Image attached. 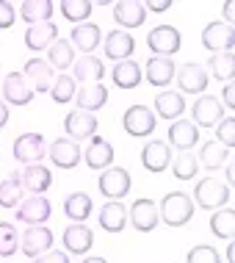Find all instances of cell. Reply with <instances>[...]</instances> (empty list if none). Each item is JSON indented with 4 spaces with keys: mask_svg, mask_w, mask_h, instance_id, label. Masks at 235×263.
<instances>
[{
    "mask_svg": "<svg viewBox=\"0 0 235 263\" xmlns=\"http://www.w3.org/2000/svg\"><path fill=\"white\" fill-rule=\"evenodd\" d=\"M194 200L186 191H169L158 202V219L169 227H186L194 219Z\"/></svg>",
    "mask_w": 235,
    "mask_h": 263,
    "instance_id": "obj_1",
    "label": "cell"
},
{
    "mask_svg": "<svg viewBox=\"0 0 235 263\" xmlns=\"http://www.w3.org/2000/svg\"><path fill=\"white\" fill-rule=\"evenodd\" d=\"M230 202V186H224L222 180L216 177H205V180L197 183L194 189V205L205 211H216V208H224Z\"/></svg>",
    "mask_w": 235,
    "mask_h": 263,
    "instance_id": "obj_2",
    "label": "cell"
},
{
    "mask_svg": "<svg viewBox=\"0 0 235 263\" xmlns=\"http://www.w3.org/2000/svg\"><path fill=\"white\" fill-rule=\"evenodd\" d=\"M133 180H130V172L122 166H108L103 175L97 177V189L103 197H108L113 202H122V197H127Z\"/></svg>",
    "mask_w": 235,
    "mask_h": 263,
    "instance_id": "obj_3",
    "label": "cell"
},
{
    "mask_svg": "<svg viewBox=\"0 0 235 263\" xmlns=\"http://www.w3.org/2000/svg\"><path fill=\"white\" fill-rule=\"evenodd\" d=\"M155 122H158V117H155L147 105H141V103L139 105H130V108L125 111V117H122V127L127 130V136H133V139L152 136Z\"/></svg>",
    "mask_w": 235,
    "mask_h": 263,
    "instance_id": "obj_4",
    "label": "cell"
},
{
    "mask_svg": "<svg viewBox=\"0 0 235 263\" xmlns=\"http://www.w3.org/2000/svg\"><path fill=\"white\" fill-rule=\"evenodd\" d=\"M50 216H53V205H50V200L42 197V194L23 197V202L17 205V222H23L28 227L45 224Z\"/></svg>",
    "mask_w": 235,
    "mask_h": 263,
    "instance_id": "obj_5",
    "label": "cell"
},
{
    "mask_svg": "<svg viewBox=\"0 0 235 263\" xmlns=\"http://www.w3.org/2000/svg\"><path fill=\"white\" fill-rule=\"evenodd\" d=\"M147 45L155 55H163V59H172V55L180 50L183 36L174 25H158L147 33Z\"/></svg>",
    "mask_w": 235,
    "mask_h": 263,
    "instance_id": "obj_6",
    "label": "cell"
},
{
    "mask_svg": "<svg viewBox=\"0 0 235 263\" xmlns=\"http://www.w3.org/2000/svg\"><path fill=\"white\" fill-rule=\"evenodd\" d=\"M11 155L19 163H25V166H28V163H39L47 155L45 136H42V133H23V136H17V139H14Z\"/></svg>",
    "mask_w": 235,
    "mask_h": 263,
    "instance_id": "obj_7",
    "label": "cell"
},
{
    "mask_svg": "<svg viewBox=\"0 0 235 263\" xmlns=\"http://www.w3.org/2000/svg\"><path fill=\"white\" fill-rule=\"evenodd\" d=\"M127 222L136 227L139 233H152L155 227H158V202L147 200V197H141L127 208Z\"/></svg>",
    "mask_w": 235,
    "mask_h": 263,
    "instance_id": "obj_8",
    "label": "cell"
},
{
    "mask_svg": "<svg viewBox=\"0 0 235 263\" xmlns=\"http://www.w3.org/2000/svg\"><path fill=\"white\" fill-rule=\"evenodd\" d=\"M232 45H235L232 25H227V23L205 25V31H202V47L205 50H210V53H232Z\"/></svg>",
    "mask_w": 235,
    "mask_h": 263,
    "instance_id": "obj_9",
    "label": "cell"
},
{
    "mask_svg": "<svg viewBox=\"0 0 235 263\" xmlns=\"http://www.w3.org/2000/svg\"><path fill=\"white\" fill-rule=\"evenodd\" d=\"M174 78H177V86H180V95L183 91H186V95H202V91L208 89V69L197 61L183 64L174 72Z\"/></svg>",
    "mask_w": 235,
    "mask_h": 263,
    "instance_id": "obj_10",
    "label": "cell"
},
{
    "mask_svg": "<svg viewBox=\"0 0 235 263\" xmlns=\"http://www.w3.org/2000/svg\"><path fill=\"white\" fill-rule=\"evenodd\" d=\"M19 250L28 258H39L42 252L53 250V230L47 224H36V227H28L25 236H19Z\"/></svg>",
    "mask_w": 235,
    "mask_h": 263,
    "instance_id": "obj_11",
    "label": "cell"
},
{
    "mask_svg": "<svg viewBox=\"0 0 235 263\" xmlns=\"http://www.w3.org/2000/svg\"><path fill=\"white\" fill-rule=\"evenodd\" d=\"M23 78L28 81V86L33 89V95H45V91H50V86H53V67H50L47 61L42 59H31L25 61L23 67Z\"/></svg>",
    "mask_w": 235,
    "mask_h": 263,
    "instance_id": "obj_12",
    "label": "cell"
},
{
    "mask_svg": "<svg viewBox=\"0 0 235 263\" xmlns=\"http://www.w3.org/2000/svg\"><path fill=\"white\" fill-rule=\"evenodd\" d=\"M0 91L6 97V105H28L33 100V89L28 86L23 72H9L0 81Z\"/></svg>",
    "mask_w": 235,
    "mask_h": 263,
    "instance_id": "obj_13",
    "label": "cell"
},
{
    "mask_svg": "<svg viewBox=\"0 0 235 263\" xmlns=\"http://www.w3.org/2000/svg\"><path fill=\"white\" fill-rule=\"evenodd\" d=\"M103 50L111 61H130L133 50H136V39L130 36L127 31H111L108 36H103Z\"/></svg>",
    "mask_w": 235,
    "mask_h": 263,
    "instance_id": "obj_14",
    "label": "cell"
},
{
    "mask_svg": "<svg viewBox=\"0 0 235 263\" xmlns=\"http://www.w3.org/2000/svg\"><path fill=\"white\" fill-rule=\"evenodd\" d=\"M172 163V147L166 141H147L141 150V166L152 175H161Z\"/></svg>",
    "mask_w": 235,
    "mask_h": 263,
    "instance_id": "obj_15",
    "label": "cell"
},
{
    "mask_svg": "<svg viewBox=\"0 0 235 263\" xmlns=\"http://www.w3.org/2000/svg\"><path fill=\"white\" fill-rule=\"evenodd\" d=\"M47 155H50V161H53L58 169H75L77 163H81V158H83V150L72 139H55L53 144H50Z\"/></svg>",
    "mask_w": 235,
    "mask_h": 263,
    "instance_id": "obj_16",
    "label": "cell"
},
{
    "mask_svg": "<svg viewBox=\"0 0 235 263\" xmlns=\"http://www.w3.org/2000/svg\"><path fill=\"white\" fill-rule=\"evenodd\" d=\"M64 130H67V139H72V141L91 139L97 130V117L86 111H72L64 117Z\"/></svg>",
    "mask_w": 235,
    "mask_h": 263,
    "instance_id": "obj_17",
    "label": "cell"
},
{
    "mask_svg": "<svg viewBox=\"0 0 235 263\" xmlns=\"http://www.w3.org/2000/svg\"><path fill=\"white\" fill-rule=\"evenodd\" d=\"M83 161L89 163V169H94V172H105V169L113 163V147L108 139L103 136H91L89 147L83 150Z\"/></svg>",
    "mask_w": 235,
    "mask_h": 263,
    "instance_id": "obj_18",
    "label": "cell"
},
{
    "mask_svg": "<svg viewBox=\"0 0 235 263\" xmlns=\"http://www.w3.org/2000/svg\"><path fill=\"white\" fill-rule=\"evenodd\" d=\"M197 144H199V127L188 119H174L172 127H169V147H174L177 153H188Z\"/></svg>",
    "mask_w": 235,
    "mask_h": 263,
    "instance_id": "obj_19",
    "label": "cell"
},
{
    "mask_svg": "<svg viewBox=\"0 0 235 263\" xmlns=\"http://www.w3.org/2000/svg\"><path fill=\"white\" fill-rule=\"evenodd\" d=\"M113 20L119 23V31L122 28H141L147 23V9L141 0H119L113 6Z\"/></svg>",
    "mask_w": 235,
    "mask_h": 263,
    "instance_id": "obj_20",
    "label": "cell"
},
{
    "mask_svg": "<svg viewBox=\"0 0 235 263\" xmlns=\"http://www.w3.org/2000/svg\"><path fill=\"white\" fill-rule=\"evenodd\" d=\"M69 45L77 47L83 55H91V53L97 50V45H103V31H100L97 23H81V25L72 28Z\"/></svg>",
    "mask_w": 235,
    "mask_h": 263,
    "instance_id": "obj_21",
    "label": "cell"
},
{
    "mask_svg": "<svg viewBox=\"0 0 235 263\" xmlns=\"http://www.w3.org/2000/svg\"><path fill=\"white\" fill-rule=\"evenodd\" d=\"M19 180H23V191H28V194H45L53 186V172L42 163H28L19 172Z\"/></svg>",
    "mask_w": 235,
    "mask_h": 263,
    "instance_id": "obj_22",
    "label": "cell"
},
{
    "mask_svg": "<svg viewBox=\"0 0 235 263\" xmlns=\"http://www.w3.org/2000/svg\"><path fill=\"white\" fill-rule=\"evenodd\" d=\"M191 111H194V125H197V127H210V125H219V122L224 119L222 103H219L216 97H210V95H202V97H199Z\"/></svg>",
    "mask_w": 235,
    "mask_h": 263,
    "instance_id": "obj_23",
    "label": "cell"
},
{
    "mask_svg": "<svg viewBox=\"0 0 235 263\" xmlns=\"http://www.w3.org/2000/svg\"><path fill=\"white\" fill-rule=\"evenodd\" d=\"M174 72H177L174 61L163 59V55H152V59H147V64H144V78L152 86H169V83L174 81Z\"/></svg>",
    "mask_w": 235,
    "mask_h": 263,
    "instance_id": "obj_24",
    "label": "cell"
},
{
    "mask_svg": "<svg viewBox=\"0 0 235 263\" xmlns=\"http://www.w3.org/2000/svg\"><path fill=\"white\" fill-rule=\"evenodd\" d=\"M64 250L72 252V255H86L91 250V244H94V233H91V227L86 224H69L67 230H64Z\"/></svg>",
    "mask_w": 235,
    "mask_h": 263,
    "instance_id": "obj_25",
    "label": "cell"
},
{
    "mask_svg": "<svg viewBox=\"0 0 235 263\" xmlns=\"http://www.w3.org/2000/svg\"><path fill=\"white\" fill-rule=\"evenodd\" d=\"M97 222H100V227H103L105 233H122L125 227H127V208H125L122 202L108 200L103 208H100Z\"/></svg>",
    "mask_w": 235,
    "mask_h": 263,
    "instance_id": "obj_26",
    "label": "cell"
},
{
    "mask_svg": "<svg viewBox=\"0 0 235 263\" xmlns=\"http://www.w3.org/2000/svg\"><path fill=\"white\" fill-rule=\"evenodd\" d=\"M58 39V28L50 23H39V25H28L25 31V47L28 50H47L53 42Z\"/></svg>",
    "mask_w": 235,
    "mask_h": 263,
    "instance_id": "obj_27",
    "label": "cell"
},
{
    "mask_svg": "<svg viewBox=\"0 0 235 263\" xmlns=\"http://www.w3.org/2000/svg\"><path fill=\"white\" fill-rule=\"evenodd\" d=\"M186 111V100L180 91H158L155 95V117L161 119H180Z\"/></svg>",
    "mask_w": 235,
    "mask_h": 263,
    "instance_id": "obj_28",
    "label": "cell"
},
{
    "mask_svg": "<svg viewBox=\"0 0 235 263\" xmlns=\"http://www.w3.org/2000/svg\"><path fill=\"white\" fill-rule=\"evenodd\" d=\"M91 208H94V202H91V197L86 191H72V194L64 200V213H67V219H72L75 224L86 222L91 216Z\"/></svg>",
    "mask_w": 235,
    "mask_h": 263,
    "instance_id": "obj_29",
    "label": "cell"
},
{
    "mask_svg": "<svg viewBox=\"0 0 235 263\" xmlns=\"http://www.w3.org/2000/svg\"><path fill=\"white\" fill-rule=\"evenodd\" d=\"M105 103H108V89L103 83H86V86H81V91H77V108L86 111V114L100 111Z\"/></svg>",
    "mask_w": 235,
    "mask_h": 263,
    "instance_id": "obj_30",
    "label": "cell"
},
{
    "mask_svg": "<svg viewBox=\"0 0 235 263\" xmlns=\"http://www.w3.org/2000/svg\"><path fill=\"white\" fill-rule=\"evenodd\" d=\"M72 67H75L72 81H77V83H100L105 78V64L100 61L97 55H83V59H77Z\"/></svg>",
    "mask_w": 235,
    "mask_h": 263,
    "instance_id": "obj_31",
    "label": "cell"
},
{
    "mask_svg": "<svg viewBox=\"0 0 235 263\" xmlns=\"http://www.w3.org/2000/svg\"><path fill=\"white\" fill-rule=\"evenodd\" d=\"M111 81L116 83L119 89H136L141 83V64L139 61H119L116 67L111 69Z\"/></svg>",
    "mask_w": 235,
    "mask_h": 263,
    "instance_id": "obj_32",
    "label": "cell"
},
{
    "mask_svg": "<svg viewBox=\"0 0 235 263\" xmlns=\"http://www.w3.org/2000/svg\"><path fill=\"white\" fill-rule=\"evenodd\" d=\"M23 180L19 172H9L6 180H0V208H17L23 202Z\"/></svg>",
    "mask_w": 235,
    "mask_h": 263,
    "instance_id": "obj_33",
    "label": "cell"
},
{
    "mask_svg": "<svg viewBox=\"0 0 235 263\" xmlns=\"http://www.w3.org/2000/svg\"><path fill=\"white\" fill-rule=\"evenodd\" d=\"M19 17H23L28 25L50 23V17H53V3H50V0H25V3L19 6Z\"/></svg>",
    "mask_w": 235,
    "mask_h": 263,
    "instance_id": "obj_34",
    "label": "cell"
},
{
    "mask_svg": "<svg viewBox=\"0 0 235 263\" xmlns=\"http://www.w3.org/2000/svg\"><path fill=\"white\" fill-rule=\"evenodd\" d=\"M47 64L53 69H69L75 64V47L67 39H55L47 47Z\"/></svg>",
    "mask_w": 235,
    "mask_h": 263,
    "instance_id": "obj_35",
    "label": "cell"
},
{
    "mask_svg": "<svg viewBox=\"0 0 235 263\" xmlns=\"http://www.w3.org/2000/svg\"><path fill=\"white\" fill-rule=\"evenodd\" d=\"M227 155H230V150H227V147H222L219 141H205L202 150H199L197 163H202L208 172H216V169H222L224 163H227Z\"/></svg>",
    "mask_w": 235,
    "mask_h": 263,
    "instance_id": "obj_36",
    "label": "cell"
},
{
    "mask_svg": "<svg viewBox=\"0 0 235 263\" xmlns=\"http://www.w3.org/2000/svg\"><path fill=\"white\" fill-rule=\"evenodd\" d=\"M210 233L216 238L232 241V236H235V211L232 208H219L210 216Z\"/></svg>",
    "mask_w": 235,
    "mask_h": 263,
    "instance_id": "obj_37",
    "label": "cell"
},
{
    "mask_svg": "<svg viewBox=\"0 0 235 263\" xmlns=\"http://www.w3.org/2000/svg\"><path fill=\"white\" fill-rule=\"evenodd\" d=\"M58 9L64 14V20H69L72 25H81V23H86V20L91 17L94 3H91V0H61Z\"/></svg>",
    "mask_w": 235,
    "mask_h": 263,
    "instance_id": "obj_38",
    "label": "cell"
},
{
    "mask_svg": "<svg viewBox=\"0 0 235 263\" xmlns=\"http://www.w3.org/2000/svg\"><path fill=\"white\" fill-rule=\"evenodd\" d=\"M208 64H210V75L216 78V81L232 83V78H235V59H232V53H213Z\"/></svg>",
    "mask_w": 235,
    "mask_h": 263,
    "instance_id": "obj_39",
    "label": "cell"
},
{
    "mask_svg": "<svg viewBox=\"0 0 235 263\" xmlns=\"http://www.w3.org/2000/svg\"><path fill=\"white\" fill-rule=\"evenodd\" d=\"M169 166H172V172H174L177 180H194L199 163H197V155L194 153H177V158H172Z\"/></svg>",
    "mask_w": 235,
    "mask_h": 263,
    "instance_id": "obj_40",
    "label": "cell"
},
{
    "mask_svg": "<svg viewBox=\"0 0 235 263\" xmlns=\"http://www.w3.org/2000/svg\"><path fill=\"white\" fill-rule=\"evenodd\" d=\"M19 250V233L11 222H0V258H14Z\"/></svg>",
    "mask_w": 235,
    "mask_h": 263,
    "instance_id": "obj_41",
    "label": "cell"
},
{
    "mask_svg": "<svg viewBox=\"0 0 235 263\" xmlns=\"http://www.w3.org/2000/svg\"><path fill=\"white\" fill-rule=\"evenodd\" d=\"M50 95H53V103L67 105L75 97V81H72V75H58V78H55L53 86H50Z\"/></svg>",
    "mask_w": 235,
    "mask_h": 263,
    "instance_id": "obj_42",
    "label": "cell"
},
{
    "mask_svg": "<svg viewBox=\"0 0 235 263\" xmlns=\"http://www.w3.org/2000/svg\"><path fill=\"white\" fill-rule=\"evenodd\" d=\"M186 263H222V258H219L216 247L199 244V247H191V250H188Z\"/></svg>",
    "mask_w": 235,
    "mask_h": 263,
    "instance_id": "obj_43",
    "label": "cell"
},
{
    "mask_svg": "<svg viewBox=\"0 0 235 263\" xmlns=\"http://www.w3.org/2000/svg\"><path fill=\"white\" fill-rule=\"evenodd\" d=\"M216 136H219V144L227 147V150H232V147H235V117H232V114H230V117H224L222 122H219Z\"/></svg>",
    "mask_w": 235,
    "mask_h": 263,
    "instance_id": "obj_44",
    "label": "cell"
},
{
    "mask_svg": "<svg viewBox=\"0 0 235 263\" xmlns=\"http://www.w3.org/2000/svg\"><path fill=\"white\" fill-rule=\"evenodd\" d=\"M17 23V11H14V6L9 3V0H0V28H9Z\"/></svg>",
    "mask_w": 235,
    "mask_h": 263,
    "instance_id": "obj_45",
    "label": "cell"
},
{
    "mask_svg": "<svg viewBox=\"0 0 235 263\" xmlns=\"http://www.w3.org/2000/svg\"><path fill=\"white\" fill-rule=\"evenodd\" d=\"M33 263H69V258H67V252L47 250V252H42L39 258H33Z\"/></svg>",
    "mask_w": 235,
    "mask_h": 263,
    "instance_id": "obj_46",
    "label": "cell"
},
{
    "mask_svg": "<svg viewBox=\"0 0 235 263\" xmlns=\"http://www.w3.org/2000/svg\"><path fill=\"white\" fill-rule=\"evenodd\" d=\"M144 9H147V11H158V14H163V11L172 9V0H147Z\"/></svg>",
    "mask_w": 235,
    "mask_h": 263,
    "instance_id": "obj_47",
    "label": "cell"
},
{
    "mask_svg": "<svg viewBox=\"0 0 235 263\" xmlns=\"http://www.w3.org/2000/svg\"><path fill=\"white\" fill-rule=\"evenodd\" d=\"M222 97H224V103L230 105V108H235V89H232V83L222 86Z\"/></svg>",
    "mask_w": 235,
    "mask_h": 263,
    "instance_id": "obj_48",
    "label": "cell"
},
{
    "mask_svg": "<svg viewBox=\"0 0 235 263\" xmlns=\"http://www.w3.org/2000/svg\"><path fill=\"white\" fill-rule=\"evenodd\" d=\"M222 14H224V20H230L227 25H232V20H235V3L232 0H227V3L222 6Z\"/></svg>",
    "mask_w": 235,
    "mask_h": 263,
    "instance_id": "obj_49",
    "label": "cell"
},
{
    "mask_svg": "<svg viewBox=\"0 0 235 263\" xmlns=\"http://www.w3.org/2000/svg\"><path fill=\"white\" fill-rule=\"evenodd\" d=\"M6 125H9V105L0 103V127H6Z\"/></svg>",
    "mask_w": 235,
    "mask_h": 263,
    "instance_id": "obj_50",
    "label": "cell"
},
{
    "mask_svg": "<svg viewBox=\"0 0 235 263\" xmlns=\"http://www.w3.org/2000/svg\"><path fill=\"white\" fill-rule=\"evenodd\" d=\"M227 183H230V189H232V183H235V166H232V161H230V166H227Z\"/></svg>",
    "mask_w": 235,
    "mask_h": 263,
    "instance_id": "obj_51",
    "label": "cell"
},
{
    "mask_svg": "<svg viewBox=\"0 0 235 263\" xmlns=\"http://www.w3.org/2000/svg\"><path fill=\"white\" fill-rule=\"evenodd\" d=\"M227 260L235 263V244H232V241H230V247H227Z\"/></svg>",
    "mask_w": 235,
    "mask_h": 263,
    "instance_id": "obj_52",
    "label": "cell"
},
{
    "mask_svg": "<svg viewBox=\"0 0 235 263\" xmlns=\"http://www.w3.org/2000/svg\"><path fill=\"white\" fill-rule=\"evenodd\" d=\"M81 263H108V260H105V258H83Z\"/></svg>",
    "mask_w": 235,
    "mask_h": 263,
    "instance_id": "obj_53",
    "label": "cell"
},
{
    "mask_svg": "<svg viewBox=\"0 0 235 263\" xmlns=\"http://www.w3.org/2000/svg\"><path fill=\"white\" fill-rule=\"evenodd\" d=\"M0 81H3V78H0Z\"/></svg>",
    "mask_w": 235,
    "mask_h": 263,
    "instance_id": "obj_54",
    "label": "cell"
}]
</instances>
